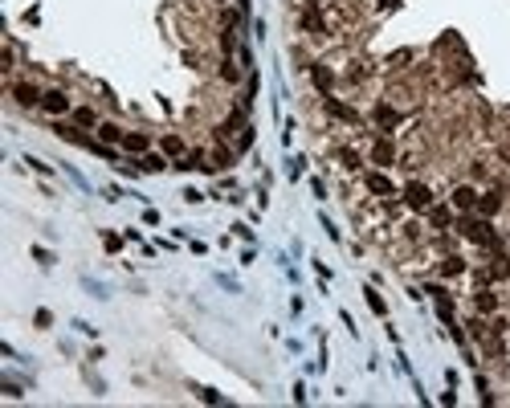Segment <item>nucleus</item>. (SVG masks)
<instances>
[{"mask_svg": "<svg viewBox=\"0 0 510 408\" xmlns=\"http://www.w3.org/2000/svg\"><path fill=\"white\" fill-rule=\"evenodd\" d=\"M408 200L416 204V208H421V204H428V192H425L421 184H412V188H408Z\"/></svg>", "mask_w": 510, "mask_h": 408, "instance_id": "1", "label": "nucleus"}, {"mask_svg": "<svg viewBox=\"0 0 510 408\" xmlns=\"http://www.w3.org/2000/svg\"><path fill=\"white\" fill-rule=\"evenodd\" d=\"M45 106H49L53 115H57V110H65V94H45Z\"/></svg>", "mask_w": 510, "mask_h": 408, "instance_id": "2", "label": "nucleus"}, {"mask_svg": "<svg viewBox=\"0 0 510 408\" xmlns=\"http://www.w3.org/2000/svg\"><path fill=\"white\" fill-rule=\"evenodd\" d=\"M367 184H372L376 192H388V180H384V176H372V180H367Z\"/></svg>", "mask_w": 510, "mask_h": 408, "instance_id": "5", "label": "nucleus"}, {"mask_svg": "<svg viewBox=\"0 0 510 408\" xmlns=\"http://www.w3.org/2000/svg\"><path fill=\"white\" fill-rule=\"evenodd\" d=\"M453 200L461 204V208H469V204H473V192H469V188H461V192H457V196H453Z\"/></svg>", "mask_w": 510, "mask_h": 408, "instance_id": "4", "label": "nucleus"}, {"mask_svg": "<svg viewBox=\"0 0 510 408\" xmlns=\"http://www.w3.org/2000/svg\"><path fill=\"white\" fill-rule=\"evenodd\" d=\"M17 98L21 102H37V90H33V86H17Z\"/></svg>", "mask_w": 510, "mask_h": 408, "instance_id": "3", "label": "nucleus"}]
</instances>
